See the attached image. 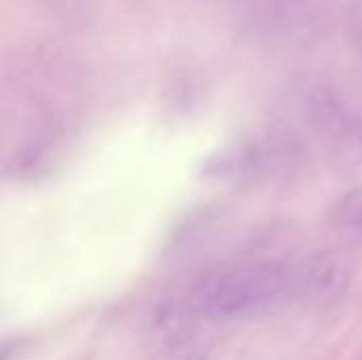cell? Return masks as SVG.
<instances>
[{
  "label": "cell",
  "instance_id": "5b68a950",
  "mask_svg": "<svg viewBox=\"0 0 362 360\" xmlns=\"http://www.w3.org/2000/svg\"><path fill=\"white\" fill-rule=\"evenodd\" d=\"M333 221L348 238L362 242V187L348 191L333 210Z\"/></svg>",
  "mask_w": 362,
  "mask_h": 360
},
{
  "label": "cell",
  "instance_id": "7a4b0ae2",
  "mask_svg": "<svg viewBox=\"0 0 362 360\" xmlns=\"http://www.w3.org/2000/svg\"><path fill=\"white\" fill-rule=\"evenodd\" d=\"M303 106L312 123L335 138L362 142V117L329 85H314L303 93Z\"/></svg>",
  "mask_w": 362,
  "mask_h": 360
},
{
  "label": "cell",
  "instance_id": "8992f818",
  "mask_svg": "<svg viewBox=\"0 0 362 360\" xmlns=\"http://www.w3.org/2000/svg\"><path fill=\"white\" fill-rule=\"evenodd\" d=\"M151 360H208V348L195 339L178 337L153 354Z\"/></svg>",
  "mask_w": 362,
  "mask_h": 360
},
{
  "label": "cell",
  "instance_id": "52a82bcc",
  "mask_svg": "<svg viewBox=\"0 0 362 360\" xmlns=\"http://www.w3.org/2000/svg\"><path fill=\"white\" fill-rule=\"evenodd\" d=\"M354 30L358 32V36L362 38V4L354 11Z\"/></svg>",
  "mask_w": 362,
  "mask_h": 360
},
{
  "label": "cell",
  "instance_id": "277c9868",
  "mask_svg": "<svg viewBox=\"0 0 362 360\" xmlns=\"http://www.w3.org/2000/svg\"><path fill=\"white\" fill-rule=\"evenodd\" d=\"M269 149L257 140H242L225 146L208 159L204 174L221 182H240L259 176L269 163Z\"/></svg>",
  "mask_w": 362,
  "mask_h": 360
},
{
  "label": "cell",
  "instance_id": "ba28073f",
  "mask_svg": "<svg viewBox=\"0 0 362 360\" xmlns=\"http://www.w3.org/2000/svg\"><path fill=\"white\" fill-rule=\"evenodd\" d=\"M255 2H257V4H259V6H261V4H263V2H265V0H255Z\"/></svg>",
  "mask_w": 362,
  "mask_h": 360
},
{
  "label": "cell",
  "instance_id": "3957f363",
  "mask_svg": "<svg viewBox=\"0 0 362 360\" xmlns=\"http://www.w3.org/2000/svg\"><path fill=\"white\" fill-rule=\"evenodd\" d=\"M295 269V297L308 301H329L344 293L348 284V265L337 255H312Z\"/></svg>",
  "mask_w": 362,
  "mask_h": 360
},
{
  "label": "cell",
  "instance_id": "6da1fadb",
  "mask_svg": "<svg viewBox=\"0 0 362 360\" xmlns=\"http://www.w3.org/2000/svg\"><path fill=\"white\" fill-rule=\"evenodd\" d=\"M295 297V269L282 261H257L204 276L191 310L210 320H238L261 314Z\"/></svg>",
  "mask_w": 362,
  "mask_h": 360
}]
</instances>
